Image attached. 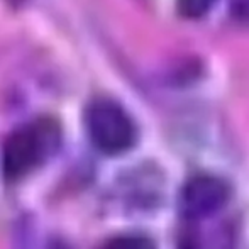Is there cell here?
Masks as SVG:
<instances>
[{"instance_id":"cell-2","label":"cell","mask_w":249,"mask_h":249,"mask_svg":"<svg viewBox=\"0 0 249 249\" xmlns=\"http://www.w3.org/2000/svg\"><path fill=\"white\" fill-rule=\"evenodd\" d=\"M87 129L97 149L105 154H121L136 141V127L127 112L115 102L99 99L87 108Z\"/></svg>"},{"instance_id":"cell-1","label":"cell","mask_w":249,"mask_h":249,"mask_svg":"<svg viewBox=\"0 0 249 249\" xmlns=\"http://www.w3.org/2000/svg\"><path fill=\"white\" fill-rule=\"evenodd\" d=\"M58 129L54 122L41 119L24 124L5 139L2 148V170L7 180H19L43 164L56 149Z\"/></svg>"},{"instance_id":"cell-4","label":"cell","mask_w":249,"mask_h":249,"mask_svg":"<svg viewBox=\"0 0 249 249\" xmlns=\"http://www.w3.org/2000/svg\"><path fill=\"white\" fill-rule=\"evenodd\" d=\"M215 3V0H177L178 12L187 19H200L203 17L212 5Z\"/></svg>"},{"instance_id":"cell-3","label":"cell","mask_w":249,"mask_h":249,"mask_svg":"<svg viewBox=\"0 0 249 249\" xmlns=\"http://www.w3.org/2000/svg\"><path fill=\"white\" fill-rule=\"evenodd\" d=\"M231 188L222 178L213 175H195L185 183L180 195V209L190 220H202L224 209Z\"/></svg>"},{"instance_id":"cell-5","label":"cell","mask_w":249,"mask_h":249,"mask_svg":"<svg viewBox=\"0 0 249 249\" xmlns=\"http://www.w3.org/2000/svg\"><path fill=\"white\" fill-rule=\"evenodd\" d=\"M108 249H153V246L142 237H122L114 241Z\"/></svg>"},{"instance_id":"cell-6","label":"cell","mask_w":249,"mask_h":249,"mask_svg":"<svg viewBox=\"0 0 249 249\" xmlns=\"http://www.w3.org/2000/svg\"><path fill=\"white\" fill-rule=\"evenodd\" d=\"M229 7L237 22L249 26V0H229Z\"/></svg>"}]
</instances>
